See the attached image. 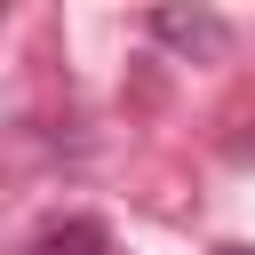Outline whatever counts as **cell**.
Here are the masks:
<instances>
[{"mask_svg": "<svg viewBox=\"0 0 255 255\" xmlns=\"http://www.w3.org/2000/svg\"><path fill=\"white\" fill-rule=\"evenodd\" d=\"M32 255H112V239H104L96 215H64V223H48L32 239Z\"/></svg>", "mask_w": 255, "mask_h": 255, "instance_id": "cell-2", "label": "cell"}, {"mask_svg": "<svg viewBox=\"0 0 255 255\" xmlns=\"http://www.w3.org/2000/svg\"><path fill=\"white\" fill-rule=\"evenodd\" d=\"M151 40H167V48H183V56H223V24L207 16V8H159L151 16Z\"/></svg>", "mask_w": 255, "mask_h": 255, "instance_id": "cell-1", "label": "cell"}, {"mask_svg": "<svg viewBox=\"0 0 255 255\" xmlns=\"http://www.w3.org/2000/svg\"><path fill=\"white\" fill-rule=\"evenodd\" d=\"M215 255H255V247H239V239H223V247H215Z\"/></svg>", "mask_w": 255, "mask_h": 255, "instance_id": "cell-3", "label": "cell"}]
</instances>
